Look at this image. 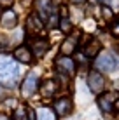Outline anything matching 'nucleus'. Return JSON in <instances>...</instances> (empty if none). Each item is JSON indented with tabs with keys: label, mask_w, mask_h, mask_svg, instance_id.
Here are the masks:
<instances>
[{
	"label": "nucleus",
	"mask_w": 119,
	"mask_h": 120,
	"mask_svg": "<svg viewBox=\"0 0 119 120\" xmlns=\"http://www.w3.org/2000/svg\"><path fill=\"white\" fill-rule=\"evenodd\" d=\"M70 2H74V4H84L86 0H70Z\"/></svg>",
	"instance_id": "25"
},
{
	"label": "nucleus",
	"mask_w": 119,
	"mask_h": 120,
	"mask_svg": "<svg viewBox=\"0 0 119 120\" xmlns=\"http://www.w3.org/2000/svg\"><path fill=\"white\" fill-rule=\"evenodd\" d=\"M46 23H47V26H49V28H56V26H60V19H58V14H56V12H51V14L47 16Z\"/></svg>",
	"instance_id": "17"
},
{
	"label": "nucleus",
	"mask_w": 119,
	"mask_h": 120,
	"mask_svg": "<svg viewBox=\"0 0 119 120\" xmlns=\"http://www.w3.org/2000/svg\"><path fill=\"white\" fill-rule=\"evenodd\" d=\"M19 75V66L12 57L0 54V82L14 84Z\"/></svg>",
	"instance_id": "1"
},
{
	"label": "nucleus",
	"mask_w": 119,
	"mask_h": 120,
	"mask_svg": "<svg viewBox=\"0 0 119 120\" xmlns=\"http://www.w3.org/2000/svg\"><path fill=\"white\" fill-rule=\"evenodd\" d=\"M54 64H56V70L65 77H72L77 70V64L75 61L72 59L70 56H58L54 59Z\"/></svg>",
	"instance_id": "3"
},
{
	"label": "nucleus",
	"mask_w": 119,
	"mask_h": 120,
	"mask_svg": "<svg viewBox=\"0 0 119 120\" xmlns=\"http://www.w3.org/2000/svg\"><path fill=\"white\" fill-rule=\"evenodd\" d=\"M86 84H88V87H89V90H91V92L100 94L102 90L105 89V78H103V75H102L98 70H91V71L88 73Z\"/></svg>",
	"instance_id": "4"
},
{
	"label": "nucleus",
	"mask_w": 119,
	"mask_h": 120,
	"mask_svg": "<svg viewBox=\"0 0 119 120\" xmlns=\"http://www.w3.org/2000/svg\"><path fill=\"white\" fill-rule=\"evenodd\" d=\"M49 49V42L44 37H33L32 38V54L35 57H42Z\"/></svg>",
	"instance_id": "8"
},
{
	"label": "nucleus",
	"mask_w": 119,
	"mask_h": 120,
	"mask_svg": "<svg viewBox=\"0 0 119 120\" xmlns=\"http://www.w3.org/2000/svg\"><path fill=\"white\" fill-rule=\"evenodd\" d=\"M2 92H4V87H2V84H0V96H2Z\"/></svg>",
	"instance_id": "28"
},
{
	"label": "nucleus",
	"mask_w": 119,
	"mask_h": 120,
	"mask_svg": "<svg viewBox=\"0 0 119 120\" xmlns=\"http://www.w3.org/2000/svg\"><path fill=\"white\" fill-rule=\"evenodd\" d=\"M0 120H11L9 117H0Z\"/></svg>",
	"instance_id": "26"
},
{
	"label": "nucleus",
	"mask_w": 119,
	"mask_h": 120,
	"mask_svg": "<svg viewBox=\"0 0 119 120\" xmlns=\"http://www.w3.org/2000/svg\"><path fill=\"white\" fill-rule=\"evenodd\" d=\"M14 57H16V61H19V63H23V64H30L32 61H33L32 51L28 47H25V45H21V47H18L14 51Z\"/></svg>",
	"instance_id": "14"
},
{
	"label": "nucleus",
	"mask_w": 119,
	"mask_h": 120,
	"mask_svg": "<svg viewBox=\"0 0 119 120\" xmlns=\"http://www.w3.org/2000/svg\"><path fill=\"white\" fill-rule=\"evenodd\" d=\"M28 111H25V108H16L14 111V120H28Z\"/></svg>",
	"instance_id": "19"
},
{
	"label": "nucleus",
	"mask_w": 119,
	"mask_h": 120,
	"mask_svg": "<svg viewBox=\"0 0 119 120\" xmlns=\"http://www.w3.org/2000/svg\"><path fill=\"white\" fill-rule=\"evenodd\" d=\"M102 2H103L105 7H109V9H112V11L119 9V0H102Z\"/></svg>",
	"instance_id": "20"
},
{
	"label": "nucleus",
	"mask_w": 119,
	"mask_h": 120,
	"mask_svg": "<svg viewBox=\"0 0 119 120\" xmlns=\"http://www.w3.org/2000/svg\"><path fill=\"white\" fill-rule=\"evenodd\" d=\"M102 12H103V18L105 19H112V9H109V7H102Z\"/></svg>",
	"instance_id": "21"
},
{
	"label": "nucleus",
	"mask_w": 119,
	"mask_h": 120,
	"mask_svg": "<svg viewBox=\"0 0 119 120\" xmlns=\"http://www.w3.org/2000/svg\"><path fill=\"white\" fill-rule=\"evenodd\" d=\"M0 24H2V28H5V30L16 28L18 26V14H16L14 11H11V9H5L2 12V16H0Z\"/></svg>",
	"instance_id": "9"
},
{
	"label": "nucleus",
	"mask_w": 119,
	"mask_h": 120,
	"mask_svg": "<svg viewBox=\"0 0 119 120\" xmlns=\"http://www.w3.org/2000/svg\"><path fill=\"white\" fill-rule=\"evenodd\" d=\"M77 37L79 35H70V37H67V38L63 40V44L60 45V54L61 56H70V54H74L75 52V49H77Z\"/></svg>",
	"instance_id": "11"
},
{
	"label": "nucleus",
	"mask_w": 119,
	"mask_h": 120,
	"mask_svg": "<svg viewBox=\"0 0 119 120\" xmlns=\"http://www.w3.org/2000/svg\"><path fill=\"white\" fill-rule=\"evenodd\" d=\"M116 94L112 92H107L103 94V96L98 98V106H100V110L103 111V113H110V111L114 110V103H116Z\"/></svg>",
	"instance_id": "12"
},
{
	"label": "nucleus",
	"mask_w": 119,
	"mask_h": 120,
	"mask_svg": "<svg viewBox=\"0 0 119 120\" xmlns=\"http://www.w3.org/2000/svg\"><path fill=\"white\" fill-rule=\"evenodd\" d=\"M26 30H28V33H30L32 37H40L44 33V21L35 14V12L28 16V19H26Z\"/></svg>",
	"instance_id": "5"
},
{
	"label": "nucleus",
	"mask_w": 119,
	"mask_h": 120,
	"mask_svg": "<svg viewBox=\"0 0 119 120\" xmlns=\"http://www.w3.org/2000/svg\"><path fill=\"white\" fill-rule=\"evenodd\" d=\"M33 7H35V14L39 16L40 19H47V16L51 14L53 7H51V0H33Z\"/></svg>",
	"instance_id": "10"
},
{
	"label": "nucleus",
	"mask_w": 119,
	"mask_h": 120,
	"mask_svg": "<svg viewBox=\"0 0 119 120\" xmlns=\"http://www.w3.org/2000/svg\"><path fill=\"white\" fill-rule=\"evenodd\" d=\"M112 35L114 37H119V23L112 24Z\"/></svg>",
	"instance_id": "23"
},
{
	"label": "nucleus",
	"mask_w": 119,
	"mask_h": 120,
	"mask_svg": "<svg viewBox=\"0 0 119 120\" xmlns=\"http://www.w3.org/2000/svg\"><path fill=\"white\" fill-rule=\"evenodd\" d=\"M35 115H37V120H56V113L51 108H46V106L39 108Z\"/></svg>",
	"instance_id": "16"
},
{
	"label": "nucleus",
	"mask_w": 119,
	"mask_h": 120,
	"mask_svg": "<svg viewBox=\"0 0 119 120\" xmlns=\"http://www.w3.org/2000/svg\"><path fill=\"white\" fill-rule=\"evenodd\" d=\"M56 92H58V84H56L54 80L47 78V80L42 82V85H40V94H42V98H53V96H56Z\"/></svg>",
	"instance_id": "15"
},
{
	"label": "nucleus",
	"mask_w": 119,
	"mask_h": 120,
	"mask_svg": "<svg viewBox=\"0 0 119 120\" xmlns=\"http://www.w3.org/2000/svg\"><path fill=\"white\" fill-rule=\"evenodd\" d=\"M100 51H102L100 40L89 38L88 42H86V45H84V52H82V54H84L86 57H96L98 54H100Z\"/></svg>",
	"instance_id": "13"
},
{
	"label": "nucleus",
	"mask_w": 119,
	"mask_h": 120,
	"mask_svg": "<svg viewBox=\"0 0 119 120\" xmlns=\"http://www.w3.org/2000/svg\"><path fill=\"white\" fill-rule=\"evenodd\" d=\"M37 89H39V78H37V75H35V73L26 75V78L23 80V85H21L23 98H32Z\"/></svg>",
	"instance_id": "6"
},
{
	"label": "nucleus",
	"mask_w": 119,
	"mask_h": 120,
	"mask_svg": "<svg viewBox=\"0 0 119 120\" xmlns=\"http://www.w3.org/2000/svg\"><path fill=\"white\" fill-rule=\"evenodd\" d=\"M12 4H14V0H0V7H4V9H9Z\"/></svg>",
	"instance_id": "22"
},
{
	"label": "nucleus",
	"mask_w": 119,
	"mask_h": 120,
	"mask_svg": "<svg viewBox=\"0 0 119 120\" xmlns=\"http://www.w3.org/2000/svg\"><path fill=\"white\" fill-rule=\"evenodd\" d=\"M117 64H119V61L114 57L110 52H102V54H98L96 57V68H98V71H105V73H110V71H114V70H117Z\"/></svg>",
	"instance_id": "2"
},
{
	"label": "nucleus",
	"mask_w": 119,
	"mask_h": 120,
	"mask_svg": "<svg viewBox=\"0 0 119 120\" xmlns=\"http://www.w3.org/2000/svg\"><path fill=\"white\" fill-rule=\"evenodd\" d=\"M53 110H54L56 115H60V117H67L74 110V101L68 96H63V98H60V99L54 101V108Z\"/></svg>",
	"instance_id": "7"
},
{
	"label": "nucleus",
	"mask_w": 119,
	"mask_h": 120,
	"mask_svg": "<svg viewBox=\"0 0 119 120\" xmlns=\"http://www.w3.org/2000/svg\"><path fill=\"white\" fill-rule=\"evenodd\" d=\"M114 108H116V111L119 113V98L116 99V103H114Z\"/></svg>",
	"instance_id": "24"
},
{
	"label": "nucleus",
	"mask_w": 119,
	"mask_h": 120,
	"mask_svg": "<svg viewBox=\"0 0 119 120\" xmlns=\"http://www.w3.org/2000/svg\"><path fill=\"white\" fill-rule=\"evenodd\" d=\"M60 30L63 33H70L72 24H70V21H68V18H61L60 19Z\"/></svg>",
	"instance_id": "18"
},
{
	"label": "nucleus",
	"mask_w": 119,
	"mask_h": 120,
	"mask_svg": "<svg viewBox=\"0 0 119 120\" xmlns=\"http://www.w3.org/2000/svg\"><path fill=\"white\" fill-rule=\"evenodd\" d=\"M114 85H116V89L119 90V80H117V82H116V84H114Z\"/></svg>",
	"instance_id": "27"
}]
</instances>
